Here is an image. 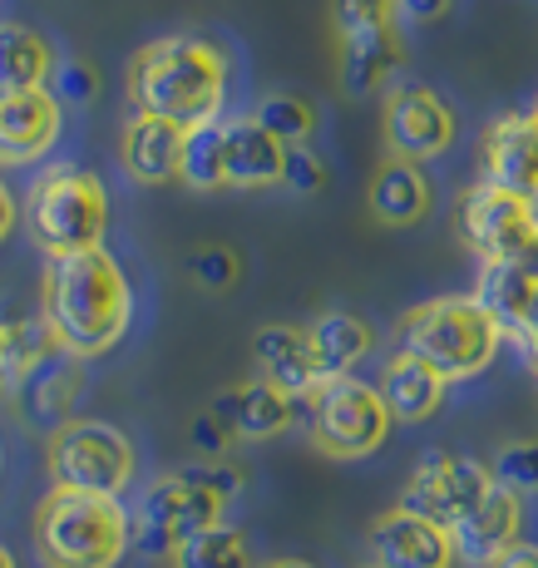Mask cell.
I'll list each match as a JSON object with an SVG mask.
<instances>
[{"instance_id":"cell-35","label":"cell","mask_w":538,"mask_h":568,"mask_svg":"<svg viewBox=\"0 0 538 568\" xmlns=\"http://www.w3.org/2000/svg\"><path fill=\"white\" fill-rule=\"evenodd\" d=\"M287 189H292V193H302V199L322 193V189H326V159H322V154H312L306 144L287 149Z\"/></svg>"},{"instance_id":"cell-6","label":"cell","mask_w":538,"mask_h":568,"mask_svg":"<svg viewBox=\"0 0 538 568\" xmlns=\"http://www.w3.org/2000/svg\"><path fill=\"white\" fill-rule=\"evenodd\" d=\"M302 406H306V425H312L316 450L332 455V460L376 455L395 430V415L386 406V396H380V386H366L356 376L322 381Z\"/></svg>"},{"instance_id":"cell-1","label":"cell","mask_w":538,"mask_h":568,"mask_svg":"<svg viewBox=\"0 0 538 568\" xmlns=\"http://www.w3.org/2000/svg\"><path fill=\"white\" fill-rule=\"evenodd\" d=\"M233 54L207 36H163L149 40L129 60V100L144 114H163L183 129L223 119Z\"/></svg>"},{"instance_id":"cell-15","label":"cell","mask_w":538,"mask_h":568,"mask_svg":"<svg viewBox=\"0 0 538 568\" xmlns=\"http://www.w3.org/2000/svg\"><path fill=\"white\" fill-rule=\"evenodd\" d=\"M80 390H84V362L64 352L16 386V415L26 420V430L54 440L64 425H74V400H80Z\"/></svg>"},{"instance_id":"cell-26","label":"cell","mask_w":538,"mask_h":568,"mask_svg":"<svg viewBox=\"0 0 538 568\" xmlns=\"http://www.w3.org/2000/svg\"><path fill=\"white\" fill-rule=\"evenodd\" d=\"M475 297L485 302L494 316H499L504 332L519 336L524 316H529L534 297H538V277H534L529 267H524L519 257H509V262H485V272H479V282H475Z\"/></svg>"},{"instance_id":"cell-7","label":"cell","mask_w":538,"mask_h":568,"mask_svg":"<svg viewBox=\"0 0 538 568\" xmlns=\"http://www.w3.org/2000/svg\"><path fill=\"white\" fill-rule=\"evenodd\" d=\"M227 519V499L197 475V465L173 469V475H159L139 499L134 515V554L144 559H173L183 539L213 529V524Z\"/></svg>"},{"instance_id":"cell-36","label":"cell","mask_w":538,"mask_h":568,"mask_svg":"<svg viewBox=\"0 0 538 568\" xmlns=\"http://www.w3.org/2000/svg\"><path fill=\"white\" fill-rule=\"evenodd\" d=\"M189 435H193V445L207 455V460H217V455L227 450V440H233V430H227V425L217 420L213 410H207V415H197V420L189 425Z\"/></svg>"},{"instance_id":"cell-5","label":"cell","mask_w":538,"mask_h":568,"mask_svg":"<svg viewBox=\"0 0 538 568\" xmlns=\"http://www.w3.org/2000/svg\"><path fill=\"white\" fill-rule=\"evenodd\" d=\"M30 243L50 262L94 253L109 233V189L84 163H50L26 193Z\"/></svg>"},{"instance_id":"cell-24","label":"cell","mask_w":538,"mask_h":568,"mask_svg":"<svg viewBox=\"0 0 538 568\" xmlns=\"http://www.w3.org/2000/svg\"><path fill=\"white\" fill-rule=\"evenodd\" d=\"M54 356H64L60 332L50 326V316H10L6 332H0V371H6V386L30 381L40 366H50Z\"/></svg>"},{"instance_id":"cell-28","label":"cell","mask_w":538,"mask_h":568,"mask_svg":"<svg viewBox=\"0 0 538 568\" xmlns=\"http://www.w3.org/2000/svg\"><path fill=\"white\" fill-rule=\"evenodd\" d=\"M169 568H252V539L237 524H213L173 549Z\"/></svg>"},{"instance_id":"cell-2","label":"cell","mask_w":538,"mask_h":568,"mask_svg":"<svg viewBox=\"0 0 538 568\" xmlns=\"http://www.w3.org/2000/svg\"><path fill=\"white\" fill-rule=\"evenodd\" d=\"M45 316L60 332V346L80 362L114 352L134 322V287L114 253L94 247V253L54 257L45 272Z\"/></svg>"},{"instance_id":"cell-11","label":"cell","mask_w":538,"mask_h":568,"mask_svg":"<svg viewBox=\"0 0 538 568\" xmlns=\"http://www.w3.org/2000/svg\"><path fill=\"white\" fill-rule=\"evenodd\" d=\"M380 129H386L390 159L425 163V159H440L445 149L455 144L459 119H455V109L435 90H425V84H395L386 100V114H380Z\"/></svg>"},{"instance_id":"cell-44","label":"cell","mask_w":538,"mask_h":568,"mask_svg":"<svg viewBox=\"0 0 538 568\" xmlns=\"http://www.w3.org/2000/svg\"><path fill=\"white\" fill-rule=\"evenodd\" d=\"M534 119H538V104H534Z\"/></svg>"},{"instance_id":"cell-33","label":"cell","mask_w":538,"mask_h":568,"mask_svg":"<svg viewBox=\"0 0 538 568\" xmlns=\"http://www.w3.org/2000/svg\"><path fill=\"white\" fill-rule=\"evenodd\" d=\"M50 90L60 94V104L84 109V104H94V94H99V70L94 64H84V60H60L54 64Z\"/></svg>"},{"instance_id":"cell-43","label":"cell","mask_w":538,"mask_h":568,"mask_svg":"<svg viewBox=\"0 0 538 568\" xmlns=\"http://www.w3.org/2000/svg\"><path fill=\"white\" fill-rule=\"evenodd\" d=\"M0 564H6V568H16V559H10V554H0Z\"/></svg>"},{"instance_id":"cell-42","label":"cell","mask_w":538,"mask_h":568,"mask_svg":"<svg viewBox=\"0 0 538 568\" xmlns=\"http://www.w3.org/2000/svg\"><path fill=\"white\" fill-rule=\"evenodd\" d=\"M262 568H316V564H306V559H272V564H262Z\"/></svg>"},{"instance_id":"cell-13","label":"cell","mask_w":538,"mask_h":568,"mask_svg":"<svg viewBox=\"0 0 538 568\" xmlns=\"http://www.w3.org/2000/svg\"><path fill=\"white\" fill-rule=\"evenodd\" d=\"M64 104L54 90H6L0 94V163L30 169L54 149Z\"/></svg>"},{"instance_id":"cell-21","label":"cell","mask_w":538,"mask_h":568,"mask_svg":"<svg viewBox=\"0 0 538 568\" xmlns=\"http://www.w3.org/2000/svg\"><path fill=\"white\" fill-rule=\"evenodd\" d=\"M287 183V144L257 119H227V189Z\"/></svg>"},{"instance_id":"cell-18","label":"cell","mask_w":538,"mask_h":568,"mask_svg":"<svg viewBox=\"0 0 538 568\" xmlns=\"http://www.w3.org/2000/svg\"><path fill=\"white\" fill-rule=\"evenodd\" d=\"M183 144H189V129L173 124V119L163 114H144V109H134V119L124 124V144H119V154H124V173L134 183H169L179 179L183 169Z\"/></svg>"},{"instance_id":"cell-4","label":"cell","mask_w":538,"mask_h":568,"mask_svg":"<svg viewBox=\"0 0 538 568\" xmlns=\"http://www.w3.org/2000/svg\"><path fill=\"white\" fill-rule=\"evenodd\" d=\"M504 336L509 332H504L499 316L475 292H465V297H430L405 312L395 322V352L420 356L445 381H469L494 366Z\"/></svg>"},{"instance_id":"cell-40","label":"cell","mask_w":538,"mask_h":568,"mask_svg":"<svg viewBox=\"0 0 538 568\" xmlns=\"http://www.w3.org/2000/svg\"><path fill=\"white\" fill-rule=\"evenodd\" d=\"M0 207H6V217H0V233H6V237H10V227H16V217H20V213H16V207H20V203H16V199H10V189H6V193H0Z\"/></svg>"},{"instance_id":"cell-8","label":"cell","mask_w":538,"mask_h":568,"mask_svg":"<svg viewBox=\"0 0 538 568\" xmlns=\"http://www.w3.org/2000/svg\"><path fill=\"white\" fill-rule=\"evenodd\" d=\"M50 485L84 495H124L139 475V455L129 435L109 420H74L45 445Z\"/></svg>"},{"instance_id":"cell-45","label":"cell","mask_w":538,"mask_h":568,"mask_svg":"<svg viewBox=\"0 0 538 568\" xmlns=\"http://www.w3.org/2000/svg\"><path fill=\"white\" fill-rule=\"evenodd\" d=\"M370 568H376V564H370Z\"/></svg>"},{"instance_id":"cell-17","label":"cell","mask_w":538,"mask_h":568,"mask_svg":"<svg viewBox=\"0 0 538 568\" xmlns=\"http://www.w3.org/2000/svg\"><path fill=\"white\" fill-rule=\"evenodd\" d=\"M252 362H257L262 381L282 386L296 406H302V400L326 381L306 326H262V332L252 336Z\"/></svg>"},{"instance_id":"cell-29","label":"cell","mask_w":538,"mask_h":568,"mask_svg":"<svg viewBox=\"0 0 538 568\" xmlns=\"http://www.w3.org/2000/svg\"><path fill=\"white\" fill-rule=\"evenodd\" d=\"M179 179L189 183V189H197V193L227 189V119H213V124L189 129Z\"/></svg>"},{"instance_id":"cell-22","label":"cell","mask_w":538,"mask_h":568,"mask_svg":"<svg viewBox=\"0 0 538 568\" xmlns=\"http://www.w3.org/2000/svg\"><path fill=\"white\" fill-rule=\"evenodd\" d=\"M376 386H380V396H386L395 425H420V420H430V415L445 406V386H449V381L435 366H425L420 356L395 352L390 362L380 366Z\"/></svg>"},{"instance_id":"cell-38","label":"cell","mask_w":538,"mask_h":568,"mask_svg":"<svg viewBox=\"0 0 538 568\" xmlns=\"http://www.w3.org/2000/svg\"><path fill=\"white\" fill-rule=\"evenodd\" d=\"M514 346H519L524 362H529V371L538 376V297H534L529 316H524V326H519V336H514Z\"/></svg>"},{"instance_id":"cell-19","label":"cell","mask_w":538,"mask_h":568,"mask_svg":"<svg viewBox=\"0 0 538 568\" xmlns=\"http://www.w3.org/2000/svg\"><path fill=\"white\" fill-rule=\"evenodd\" d=\"M207 410L233 430V440H272L296 420V400L262 376L247 381V386H227Z\"/></svg>"},{"instance_id":"cell-10","label":"cell","mask_w":538,"mask_h":568,"mask_svg":"<svg viewBox=\"0 0 538 568\" xmlns=\"http://www.w3.org/2000/svg\"><path fill=\"white\" fill-rule=\"evenodd\" d=\"M489 489H494V469L489 465L469 460V455H425L420 469L410 475V485H405L400 505H410L415 515L455 529L469 509L485 505Z\"/></svg>"},{"instance_id":"cell-3","label":"cell","mask_w":538,"mask_h":568,"mask_svg":"<svg viewBox=\"0 0 538 568\" xmlns=\"http://www.w3.org/2000/svg\"><path fill=\"white\" fill-rule=\"evenodd\" d=\"M35 559L40 568H119L134 554V519L119 495H84L54 485L35 505Z\"/></svg>"},{"instance_id":"cell-37","label":"cell","mask_w":538,"mask_h":568,"mask_svg":"<svg viewBox=\"0 0 538 568\" xmlns=\"http://www.w3.org/2000/svg\"><path fill=\"white\" fill-rule=\"evenodd\" d=\"M455 0H400V26H435L449 16Z\"/></svg>"},{"instance_id":"cell-25","label":"cell","mask_w":538,"mask_h":568,"mask_svg":"<svg viewBox=\"0 0 538 568\" xmlns=\"http://www.w3.org/2000/svg\"><path fill=\"white\" fill-rule=\"evenodd\" d=\"M306 332H312L316 362H322L326 381L351 376V371L370 356V346H376V332H370L361 316H351V312H322L312 326H306Z\"/></svg>"},{"instance_id":"cell-27","label":"cell","mask_w":538,"mask_h":568,"mask_svg":"<svg viewBox=\"0 0 538 568\" xmlns=\"http://www.w3.org/2000/svg\"><path fill=\"white\" fill-rule=\"evenodd\" d=\"M54 50L40 30L6 26L0 30V90H45L54 80Z\"/></svg>"},{"instance_id":"cell-9","label":"cell","mask_w":538,"mask_h":568,"mask_svg":"<svg viewBox=\"0 0 538 568\" xmlns=\"http://www.w3.org/2000/svg\"><path fill=\"white\" fill-rule=\"evenodd\" d=\"M455 233L479 262H509L538 237V203L519 199V193L499 189V183H489V179H479L459 193Z\"/></svg>"},{"instance_id":"cell-32","label":"cell","mask_w":538,"mask_h":568,"mask_svg":"<svg viewBox=\"0 0 538 568\" xmlns=\"http://www.w3.org/2000/svg\"><path fill=\"white\" fill-rule=\"evenodd\" d=\"M494 479L514 495H538V440H509L499 455H494Z\"/></svg>"},{"instance_id":"cell-23","label":"cell","mask_w":538,"mask_h":568,"mask_svg":"<svg viewBox=\"0 0 538 568\" xmlns=\"http://www.w3.org/2000/svg\"><path fill=\"white\" fill-rule=\"evenodd\" d=\"M370 213H376V223L386 227H415L425 223V213L435 207V189L430 179L420 173V163L410 159H390L386 169L370 179Z\"/></svg>"},{"instance_id":"cell-16","label":"cell","mask_w":538,"mask_h":568,"mask_svg":"<svg viewBox=\"0 0 538 568\" xmlns=\"http://www.w3.org/2000/svg\"><path fill=\"white\" fill-rule=\"evenodd\" d=\"M524 524H529V509H524V495L504 489L494 479V489L485 495V505L469 509L465 519L455 524V549H459V564H475V568H489L504 549L524 539Z\"/></svg>"},{"instance_id":"cell-12","label":"cell","mask_w":538,"mask_h":568,"mask_svg":"<svg viewBox=\"0 0 538 568\" xmlns=\"http://www.w3.org/2000/svg\"><path fill=\"white\" fill-rule=\"evenodd\" d=\"M370 564L376 568H455L459 549L445 524L415 515L410 505H395L370 524Z\"/></svg>"},{"instance_id":"cell-34","label":"cell","mask_w":538,"mask_h":568,"mask_svg":"<svg viewBox=\"0 0 538 568\" xmlns=\"http://www.w3.org/2000/svg\"><path fill=\"white\" fill-rule=\"evenodd\" d=\"M189 272H193L197 287H207V292H227V287L237 282V257L227 253V247H203V253H193Z\"/></svg>"},{"instance_id":"cell-30","label":"cell","mask_w":538,"mask_h":568,"mask_svg":"<svg viewBox=\"0 0 538 568\" xmlns=\"http://www.w3.org/2000/svg\"><path fill=\"white\" fill-rule=\"evenodd\" d=\"M252 119H257L262 129H272V134H277L287 149L306 144V139H312V129H316L312 104L296 100V94H267V100L257 104V114H252Z\"/></svg>"},{"instance_id":"cell-41","label":"cell","mask_w":538,"mask_h":568,"mask_svg":"<svg viewBox=\"0 0 538 568\" xmlns=\"http://www.w3.org/2000/svg\"><path fill=\"white\" fill-rule=\"evenodd\" d=\"M519 262H524V267H529L534 277H538V237H534V243H529V247H524V253H519Z\"/></svg>"},{"instance_id":"cell-14","label":"cell","mask_w":538,"mask_h":568,"mask_svg":"<svg viewBox=\"0 0 538 568\" xmlns=\"http://www.w3.org/2000/svg\"><path fill=\"white\" fill-rule=\"evenodd\" d=\"M479 159H485L489 183H499V189L538 203V119H534V109L529 114L509 109V114L494 119V124L485 129Z\"/></svg>"},{"instance_id":"cell-20","label":"cell","mask_w":538,"mask_h":568,"mask_svg":"<svg viewBox=\"0 0 538 568\" xmlns=\"http://www.w3.org/2000/svg\"><path fill=\"white\" fill-rule=\"evenodd\" d=\"M400 64H405L400 26H386V30H366V36L342 40L336 74H342V90L351 94V100H366V94H376V90H386V84H395Z\"/></svg>"},{"instance_id":"cell-31","label":"cell","mask_w":538,"mask_h":568,"mask_svg":"<svg viewBox=\"0 0 538 568\" xmlns=\"http://www.w3.org/2000/svg\"><path fill=\"white\" fill-rule=\"evenodd\" d=\"M332 20L336 36H366V30H386L400 26V0H332Z\"/></svg>"},{"instance_id":"cell-39","label":"cell","mask_w":538,"mask_h":568,"mask_svg":"<svg viewBox=\"0 0 538 568\" xmlns=\"http://www.w3.org/2000/svg\"><path fill=\"white\" fill-rule=\"evenodd\" d=\"M489 568H538V544H529V539H519L514 549H504L499 559H494Z\"/></svg>"}]
</instances>
